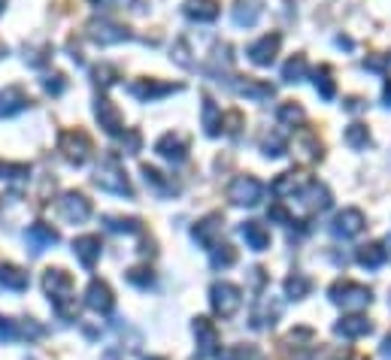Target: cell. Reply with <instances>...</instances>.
<instances>
[{"label":"cell","instance_id":"cell-11","mask_svg":"<svg viewBox=\"0 0 391 360\" xmlns=\"http://www.w3.org/2000/svg\"><path fill=\"white\" fill-rule=\"evenodd\" d=\"M97 118H100V125H104L109 133H119L121 130V118H119V112L113 109L109 100H100V103H97Z\"/></svg>","mask_w":391,"mask_h":360},{"label":"cell","instance_id":"cell-8","mask_svg":"<svg viewBox=\"0 0 391 360\" xmlns=\"http://www.w3.org/2000/svg\"><path fill=\"white\" fill-rule=\"evenodd\" d=\"M88 306H92L94 312L113 309V294H109V288L104 282H92V288H88Z\"/></svg>","mask_w":391,"mask_h":360},{"label":"cell","instance_id":"cell-1","mask_svg":"<svg viewBox=\"0 0 391 360\" xmlns=\"http://www.w3.org/2000/svg\"><path fill=\"white\" fill-rule=\"evenodd\" d=\"M212 306H216L219 315L231 318V315L240 309V291L233 288V285H228V282L216 285V288H212Z\"/></svg>","mask_w":391,"mask_h":360},{"label":"cell","instance_id":"cell-4","mask_svg":"<svg viewBox=\"0 0 391 360\" xmlns=\"http://www.w3.org/2000/svg\"><path fill=\"white\" fill-rule=\"evenodd\" d=\"M73 252H76V257L82 261V266L92 269L94 261L100 257V240H97V236H82V240L73 242Z\"/></svg>","mask_w":391,"mask_h":360},{"label":"cell","instance_id":"cell-7","mask_svg":"<svg viewBox=\"0 0 391 360\" xmlns=\"http://www.w3.org/2000/svg\"><path fill=\"white\" fill-rule=\"evenodd\" d=\"M28 106V97L21 94V88H6L4 94H0V116H16Z\"/></svg>","mask_w":391,"mask_h":360},{"label":"cell","instance_id":"cell-2","mask_svg":"<svg viewBox=\"0 0 391 360\" xmlns=\"http://www.w3.org/2000/svg\"><path fill=\"white\" fill-rule=\"evenodd\" d=\"M61 149L67 152V157H70V161L82 164L92 145H88V137H85L82 130H70V133H64V140H61Z\"/></svg>","mask_w":391,"mask_h":360},{"label":"cell","instance_id":"cell-14","mask_svg":"<svg viewBox=\"0 0 391 360\" xmlns=\"http://www.w3.org/2000/svg\"><path fill=\"white\" fill-rule=\"evenodd\" d=\"M192 18H200V21H209V18H216V4H209V0H192L188 4V9H185Z\"/></svg>","mask_w":391,"mask_h":360},{"label":"cell","instance_id":"cell-5","mask_svg":"<svg viewBox=\"0 0 391 360\" xmlns=\"http://www.w3.org/2000/svg\"><path fill=\"white\" fill-rule=\"evenodd\" d=\"M64 215L79 224V221H85L88 215H92V203H88L82 194H67L64 197Z\"/></svg>","mask_w":391,"mask_h":360},{"label":"cell","instance_id":"cell-9","mask_svg":"<svg viewBox=\"0 0 391 360\" xmlns=\"http://www.w3.org/2000/svg\"><path fill=\"white\" fill-rule=\"evenodd\" d=\"M97 185L106 188V191H116V194H131L128 179L121 176L119 170H100V173H97Z\"/></svg>","mask_w":391,"mask_h":360},{"label":"cell","instance_id":"cell-16","mask_svg":"<svg viewBox=\"0 0 391 360\" xmlns=\"http://www.w3.org/2000/svg\"><path fill=\"white\" fill-rule=\"evenodd\" d=\"M137 97L143 100H152V97H158V94H167V91H173V85H152V82H137L131 88Z\"/></svg>","mask_w":391,"mask_h":360},{"label":"cell","instance_id":"cell-19","mask_svg":"<svg viewBox=\"0 0 391 360\" xmlns=\"http://www.w3.org/2000/svg\"><path fill=\"white\" fill-rule=\"evenodd\" d=\"M221 252L212 254V266H231L233 264V252L228 249V245H219Z\"/></svg>","mask_w":391,"mask_h":360},{"label":"cell","instance_id":"cell-3","mask_svg":"<svg viewBox=\"0 0 391 360\" xmlns=\"http://www.w3.org/2000/svg\"><path fill=\"white\" fill-rule=\"evenodd\" d=\"M258 194H261V185L252 182V179H237L231 188V200L233 203H258Z\"/></svg>","mask_w":391,"mask_h":360},{"label":"cell","instance_id":"cell-6","mask_svg":"<svg viewBox=\"0 0 391 360\" xmlns=\"http://www.w3.org/2000/svg\"><path fill=\"white\" fill-rule=\"evenodd\" d=\"M28 242L33 245V252H43V249H49V245L58 242V233L52 227H46V224H33V227H28Z\"/></svg>","mask_w":391,"mask_h":360},{"label":"cell","instance_id":"cell-10","mask_svg":"<svg viewBox=\"0 0 391 360\" xmlns=\"http://www.w3.org/2000/svg\"><path fill=\"white\" fill-rule=\"evenodd\" d=\"M0 285L9 291H25L28 288V273H21L18 266H0Z\"/></svg>","mask_w":391,"mask_h":360},{"label":"cell","instance_id":"cell-13","mask_svg":"<svg viewBox=\"0 0 391 360\" xmlns=\"http://www.w3.org/2000/svg\"><path fill=\"white\" fill-rule=\"evenodd\" d=\"M337 333L346 336V339H355V336L370 333V324H367L364 318H346L343 324H337Z\"/></svg>","mask_w":391,"mask_h":360},{"label":"cell","instance_id":"cell-15","mask_svg":"<svg viewBox=\"0 0 391 360\" xmlns=\"http://www.w3.org/2000/svg\"><path fill=\"white\" fill-rule=\"evenodd\" d=\"M243 236L252 242V249H255V252H261L264 245H267V233H264L261 224H255V221L246 224V227H243Z\"/></svg>","mask_w":391,"mask_h":360},{"label":"cell","instance_id":"cell-17","mask_svg":"<svg viewBox=\"0 0 391 360\" xmlns=\"http://www.w3.org/2000/svg\"><path fill=\"white\" fill-rule=\"evenodd\" d=\"M92 37H94L97 43H121V40L128 37V33L121 30V28H97V25H94Z\"/></svg>","mask_w":391,"mask_h":360},{"label":"cell","instance_id":"cell-20","mask_svg":"<svg viewBox=\"0 0 391 360\" xmlns=\"http://www.w3.org/2000/svg\"><path fill=\"white\" fill-rule=\"evenodd\" d=\"M0 55H6V46H4V43H0Z\"/></svg>","mask_w":391,"mask_h":360},{"label":"cell","instance_id":"cell-18","mask_svg":"<svg viewBox=\"0 0 391 360\" xmlns=\"http://www.w3.org/2000/svg\"><path fill=\"white\" fill-rule=\"evenodd\" d=\"M0 339H4V342L18 339V327L9 318H0Z\"/></svg>","mask_w":391,"mask_h":360},{"label":"cell","instance_id":"cell-21","mask_svg":"<svg viewBox=\"0 0 391 360\" xmlns=\"http://www.w3.org/2000/svg\"><path fill=\"white\" fill-rule=\"evenodd\" d=\"M4 4H6V0H0V9H4Z\"/></svg>","mask_w":391,"mask_h":360},{"label":"cell","instance_id":"cell-12","mask_svg":"<svg viewBox=\"0 0 391 360\" xmlns=\"http://www.w3.org/2000/svg\"><path fill=\"white\" fill-rule=\"evenodd\" d=\"M158 152L164 157H170V161H182L185 157V140L173 137V133H167L164 140H158Z\"/></svg>","mask_w":391,"mask_h":360}]
</instances>
